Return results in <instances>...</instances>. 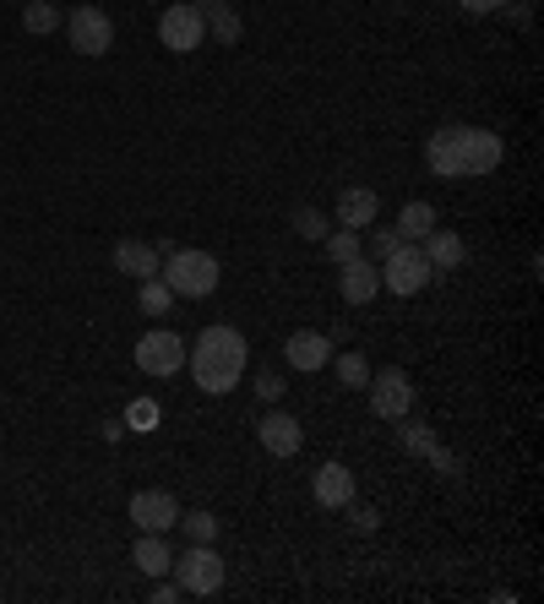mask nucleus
Wrapping results in <instances>:
<instances>
[{"label":"nucleus","mask_w":544,"mask_h":604,"mask_svg":"<svg viewBox=\"0 0 544 604\" xmlns=\"http://www.w3.org/2000/svg\"><path fill=\"white\" fill-rule=\"evenodd\" d=\"M343 512H349V517H354V528H359V533H376V523H381V517H376V512H370V506H354V501H349V506H343Z\"/></svg>","instance_id":"7c9ffc66"},{"label":"nucleus","mask_w":544,"mask_h":604,"mask_svg":"<svg viewBox=\"0 0 544 604\" xmlns=\"http://www.w3.org/2000/svg\"><path fill=\"white\" fill-rule=\"evenodd\" d=\"M66 39H72L77 55H110L115 23H110V12H99V7H77V12L66 17Z\"/></svg>","instance_id":"0eeeda50"},{"label":"nucleus","mask_w":544,"mask_h":604,"mask_svg":"<svg viewBox=\"0 0 544 604\" xmlns=\"http://www.w3.org/2000/svg\"><path fill=\"white\" fill-rule=\"evenodd\" d=\"M159 39H164V50H175V55H191V50H202V45H207L202 7H191V0H180V7H169V12L159 17Z\"/></svg>","instance_id":"423d86ee"},{"label":"nucleus","mask_w":544,"mask_h":604,"mask_svg":"<svg viewBox=\"0 0 544 604\" xmlns=\"http://www.w3.org/2000/svg\"><path fill=\"white\" fill-rule=\"evenodd\" d=\"M131 561H137L148 577H169V566H175V550H169V539H164V533H142V539L131 544Z\"/></svg>","instance_id":"a211bd4d"},{"label":"nucleus","mask_w":544,"mask_h":604,"mask_svg":"<svg viewBox=\"0 0 544 604\" xmlns=\"http://www.w3.org/2000/svg\"><path fill=\"white\" fill-rule=\"evenodd\" d=\"M289 224H294L300 240H321V235H327V213H321V207H294Z\"/></svg>","instance_id":"393cba45"},{"label":"nucleus","mask_w":544,"mask_h":604,"mask_svg":"<svg viewBox=\"0 0 544 604\" xmlns=\"http://www.w3.org/2000/svg\"><path fill=\"white\" fill-rule=\"evenodd\" d=\"M381 218V197L370 191V186H349V191H338V224L343 229H370Z\"/></svg>","instance_id":"ddd939ff"},{"label":"nucleus","mask_w":544,"mask_h":604,"mask_svg":"<svg viewBox=\"0 0 544 604\" xmlns=\"http://www.w3.org/2000/svg\"><path fill=\"white\" fill-rule=\"evenodd\" d=\"M419 251H425L430 273H452V267L468 262V246H463V235H452V229H430V235L419 240Z\"/></svg>","instance_id":"2eb2a0df"},{"label":"nucleus","mask_w":544,"mask_h":604,"mask_svg":"<svg viewBox=\"0 0 544 604\" xmlns=\"http://www.w3.org/2000/svg\"><path fill=\"white\" fill-rule=\"evenodd\" d=\"M218 273H224L218 256H213V251H191V246H186V251L175 246V251L164 256V267H159V278H164L175 294H186V300H207V294L218 289Z\"/></svg>","instance_id":"7ed1b4c3"},{"label":"nucleus","mask_w":544,"mask_h":604,"mask_svg":"<svg viewBox=\"0 0 544 604\" xmlns=\"http://www.w3.org/2000/svg\"><path fill=\"white\" fill-rule=\"evenodd\" d=\"M186 365V338L169 332V327H153L142 343H137V370L142 376H175Z\"/></svg>","instance_id":"6e6552de"},{"label":"nucleus","mask_w":544,"mask_h":604,"mask_svg":"<svg viewBox=\"0 0 544 604\" xmlns=\"http://www.w3.org/2000/svg\"><path fill=\"white\" fill-rule=\"evenodd\" d=\"M169 571H175L180 593H197V599H207V593L224 588V555H218L213 544H191L186 555H175Z\"/></svg>","instance_id":"20e7f679"},{"label":"nucleus","mask_w":544,"mask_h":604,"mask_svg":"<svg viewBox=\"0 0 544 604\" xmlns=\"http://www.w3.org/2000/svg\"><path fill=\"white\" fill-rule=\"evenodd\" d=\"M457 7H463L468 17H484V12H501V7H506V0H457Z\"/></svg>","instance_id":"2f4dec72"},{"label":"nucleus","mask_w":544,"mask_h":604,"mask_svg":"<svg viewBox=\"0 0 544 604\" xmlns=\"http://www.w3.org/2000/svg\"><path fill=\"white\" fill-rule=\"evenodd\" d=\"M283 392H289V387H283L278 370H262V376H256V398H262V403H278Z\"/></svg>","instance_id":"c756f323"},{"label":"nucleus","mask_w":544,"mask_h":604,"mask_svg":"<svg viewBox=\"0 0 544 604\" xmlns=\"http://www.w3.org/2000/svg\"><path fill=\"white\" fill-rule=\"evenodd\" d=\"M186 365H191V376H197V387L207 392V398H224V392H235L240 387V376H245V338L235 332V327H202L197 332V343H186Z\"/></svg>","instance_id":"f03ea898"},{"label":"nucleus","mask_w":544,"mask_h":604,"mask_svg":"<svg viewBox=\"0 0 544 604\" xmlns=\"http://www.w3.org/2000/svg\"><path fill=\"white\" fill-rule=\"evenodd\" d=\"M403 446L430 457V452H435V430H430V425H403Z\"/></svg>","instance_id":"cd10ccee"},{"label":"nucleus","mask_w":544,"mask_h":604,"mask_svg":"<svg viewBox=\"0 0 544 604\" xmlns=\"http://www.w3.org/2000/svg\"><path fill=\"white\" fill-rule=\"evenodd\" d=\"M283 360H289L294 370H321V365L332 360V338H327V332H311V327H300V332H289V343H283Z\"/></svg>","instance_id":"4468645a"},{"label":"nucleus","mask_w":544,"mask_h":604,"mask_svg":"<svg viewBox=\"0 0 544 604\" xmlns=\"http://www.w3.org/2000/svg\"><path fill=\"white\" fill-rule=\"evenodd\" d=\"M202 23H207V34H213L218 45H240V34H245V23H240V12L229 7V0H207Z\"/></svg>","instance_id":"6ab92c4d"},{"label":"nucleus","mask_w":544,"mask_h":604,"mask_svg":"<svg viewBox=\"0 0 544 604\" xmlns=\"http://www.w3.org/2000/svg\"><path fill=\"white\" fill-rule=\"evenodd\" d=\"M376 267H381V284H387L392 294H403V300L430 284V262H425V251H419L414 240H403V246H397L387 262H376Z\"/></svg>","instance_id":"39448f33"},{"label":"nucleus","mask_w":544,"mask_h":604,"mask_svg":"<svg viewBox=\"0 0 544 604\" xmlns=\"http://www.w3.org/2000/svg\"><path fill=\"white\" fill-rule=\"evenodd\" d=\"M131 523L142 533H169V528H180V501L169 490H137L131 495Z\"/></svg>","instance_id":"9d476101"},{"label":"nucleus","mask_w":544,"mask_h":604,"mask_svg":"<svg viewBox=\"0 0 544 604\" xmlns=\"http://www.w3.org/2000/svg\"><path fill=\"white\" fill-rule=\"evenodd\" d=\"M338 294H343V305H370V300L381 294V267L365 262V256L343 262V267H338Z\"/></svg>","instance_id":"9b49d317"},{"label":"nucleus","mask_w":544,"mask_h":604,"mask_svg":"<svg viewBox=\"0 0 544 604\" xmlns=\"http://www.w3.org/2000/svg\"><path fill=\"white\" fill-rule=\"evenodd\" d=\"M191 7H207V0H191Z\"/></svg>","instance_id":"72a5a7b5"},{"label":"nucleus","mask_w":544,"mask_h":604,"mask_svg":"<svg viewBox=\"0 0 544 604\" xmlns=\"http://www.w3.org/2000/svg\"><path fill=\"white\" fill-rule=\"evenodd\" d=\"M115 267L142 284V278H159L164 256H159V246H148V240H121V246H115Z\"/></svg>","instance_id":"dca6fc26"},{"label":"nucleus","mask_w":544,"mask_h":604,"mask_svg":"<svg viewBox=\"0 0 544 604\" xmlns=\"http://www.w3.org/2000/svg\"><path fill=\"white\" fill-rule=\"evenodd\" d=\"M338 381H343V387H365V381H370V360L354 354V349L338 354Z\"/></svg>","instance_id":"a878e982"},{"label":"nucleus","mask_w":544,"mask_h":604,"mask_svg":"<svg viewBox=\"0 0 544 604\" xmlns=\"http://www.w3.org/2000/svg\"><path fill=\"white\" fill-rule=\"evenodd\" d=\"M311 490H316V501H321V506L343 512V506L354 501V474H349L343 463H321V468H316V485H311Z\"/></svg>","instance_id":"f3484780"},{"label":"nucleus","mask_w":544,"mask_h":604,"mask_svg":"<svg viewBox=\"0 0 544 604\" xmlns=\"http://www.w3.org/2000/svg\"><path fill=\"white\" fill-rule=\"evenodd\" d=\"M392 229H397L403 240H414V246H419V240L435 229V207H430V202H408V207L397 213V224H392Z\"/></svg>","instance_id":"aec40b11"},{"label":"nucleus","mask_w":544,"mask_h":604,"mask_svg":"<svg viewBox=\"0 0 544 604\" xmlns=\"http://www.w3.org/2000/svg\"><path fill=\"white\" fill-rule=\"evenodd\" d=\"M175 599H180V582H164V577H159V588H153V604H175Z\"/></svg>","instance_id":"473e14b6"},{"label":"nucleus","mask_w":544,"mask_h":604,"mask_svg":"<svg viewBox=\"0 0 544 604\" xmlns=\"http://www.w3.org/2000/svg\"><path fill=\"white\" fill-rule=\"evenodd\" d=\"M180 528H186L191 544H213L218 539V517L213 512H180Z\"/></svg>","instance_id":"b1692460"},{"label":"nucleus","mask_w":544,"mask_h":604,"mask_svg":"<svg viewBox=\"0 0 544 604\" xmlns=\"http://www.w3.org/2000/svg\"><path fill=\"white\" fill-rule=\"evenodd\" d=\"M397 246H403V235H397V229H376V235H370V256H376V262H387Z\"/></svg>","instance_id":"c85d7f7f"},{"label":"nucleus","mask_w":544,"mask_h":604,"mask_svg":"<svg viewBox=\"0 0 544 604\" xmlns=\"http://www.w3.org/2000/svg\"><path fill=\"white\" fill-rule=\"evenodd\" d=\"M23 28L28 34H55L61 28V12H55V0H28V7H23Z\"/></svg>","instance_id":"4be33fe9"},{"label":"nucleus","mask_w":544,"mask_h":604,"mask_svg":"<svg viewBox=\"0 0 544 604\" xmlns=\"http://www.w3.org/2000/svg\"><path fill=\"white\" fill-rule=\"evenodd\" d=\"M370 408H376V419H408V408H414V387H408V376L397 370V365H387V370H370Z\"/></svg>","instance_id":"1a4fd4ad"},{"label":"nucleus","mask_w":544,"mask_h":604,"mask_svg":"<svg viewBox=\"0 0 544 604\" xmlns=\"http://www.w3.org/2000/svg\"><path fill=\"white\" fill-rule=\"evenodd\" d=\"M159 425V408L148 403V398H137L131 408H126V430H153Z\"/></svg>","instance_id":"bb28decb"},{"label":"nucleus","mask_w":544,"mask_h":604,"mask_svg":"<svg viewBox=\"0 0 544 604\" xmlns=\"http://www.w3.org/2000/svg\"><path fill=\"white\" fill-rule=\"evenodd\" d=\"M321 240H327V256H332L338 267H343V262H354V256L365 251V246H359V229H343V224H338V229H327Z\"/></svg>","instance_id":"5701e85b"},{"label":"nucleus","mask_w":544,"mask_h":604,"mask_svg":"<svg viewBox=\"0 0 544 604\" xmlns=\"http://www.w3.org/2000/svg\"><path fill=\"white\" fill-rule=\"evenodd\" d=\"M501 159H506V142L484 126H441L425 142V164L435 180H479V175H495Z\"/></svg>","instance_id":"f257e3e1"},{"label":"nucleus","mask_w":544,"mask_h":604,"mask_svg":"<svg viewBox=\"0 0 544 604\" xmlns=\"http://www.w3.org/2000/svg\"><path fill=\"white\" fill-rule=\"evenodd\" d=\"M175 300H180V294H175L164 278H142V294H137V305H142L148 316H169V311H175Z\"/></svg>","instance_id":"412c9836"},{"label":"nucleus","mask_w":544,"mask_h":604,"mask_svg":"<svg viewBox=\"0 0 544 604\" xmlns=\"http://www.w3.org/2000/svg\"><path fill=\"white\" fill-rule=\"evenodd\" d=\"M256 436H262V446H267L273 457H294V452L305 446V430H300V419H294V414H283V408L262 414Z\"/></svg>","instance_id":"f8f14e48"}]
</instances>
